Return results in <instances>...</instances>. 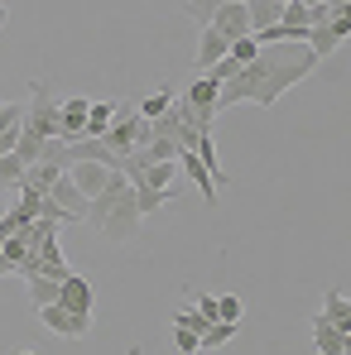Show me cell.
<instances>
[{
    "label": "cell",
    "instance_id": "obj_28",
    "mask_svg": "<svg viewBox=\"0 0 351 355\" xmlns=\"http://www.w3.org/2000/svg\"><path fill=\"white\" fill-rule=\"evenodd\" d=\"M44 144H49V139H34V135H24V130H19V144H15V154H19L24 164H39V159H44Z\"/></svg>",
    "mask_w": 351,
    "mask_h": 355
},
{
    "label": "cell",
    "instance_id": "obj_33",
    "mask_svg": "<svg viewBox=\"0 0 351 355\" xmlns=\"http://www.w3.org/2000/svg\"><path fill=\"white\" fill-rule=\"evenodd\" d=\"M236 72H240V62H231V58H222V62H212V67H207V77H212V82H231Z\"/></svg>",
    "mask_w": 351,
    "mask_h": 355
},
{
    "label": "cell",
    "instance_id": "obj_19",
    "mask_svg": "<svg viewBox=\"0 0 351 355\" xmlns=\"http://www.w3.org/2000/svg\"><path fill=\"white\" fill-rule=\"evenodd\" d=\"M337 49H342V39H337L332 19H327V24H313V29H308V53H313L318 62H327L332 53H337Z\"/></svg>",
    "mask_w": 351,
    "mask_h": 355
},
{
    "label": "cell",
    "instance_id": "obj_37",
    "mask_svg": "<svg viewBox=\"0 0 351 355\" xmlns=\"http://www.w3.org/2000/svg\"><path fill=\"white\" fill-rule=\"evenodd\" d=\"M125 355H140V346H130V351H125Z\"/></svg>",
    "mask_w": 351,
    "mask_h": 355
},
{
    "label": "cell",
    "instance_id": "obj_20",
    "mask_svg": "<svg viewBox=\"0 0 351 355\" xmlns=\"http://www.w3.org/2000/svg\"><path fill=\"white\" fill-rule=\"evenodd\" d=\"M323 312H327V322H332L342 336H351V297L342 293V288H327V297H323Z\"/></svg>",
    "mask_w": 351,
    "mask_h": 355
},
{
    "label": "cell",
    "instance_id": "obj_17",
    "mask_svg": "<svg viewBox=\"0 0 351 355\" xmlns=\"http://www.w3.org/2000/svg\"><path fill=\"white\" fill-rule=\"evenodd\" d=\"M227 49H231V44H227L212 24H202V34H197V72H207L212 62H222V58H227Z\"/></svg>",
    "mask_w": 351,
    "mask_h": 355
},
{
    "label": "cell",
    "instance_id": "obj_30",
    "mask_svg": "<svg viewBox=\"0 0 351 355\" xmlns=\"http://www.w3.org/2000/svg\"><path fill=\"white\" fill-rule=\"evenodd\" d=\"M217 312H222V322H240V317H245V302L236 293H222L217 297Z\"/></svg>",
    "mask_w": 351,
    "mask_h": 355
},
{
    "label": "cell",
    "instance_id": "obj_1",
    "mask_svg": "<svg viewBox=\"0 0 351 355\" xmlns=\"http://www.w3.org/2000/svg\"><path fill=\"white\" fill-rule=\"evenodd\" d=\"M313 72H318V58L308 53V44L260 49V58L245 62L231 82H222L217 111H231V106H275L284 92H293L298 82H308Z\"/></svg>",
    "mask_w": 351,
    "mask_h": 355
},
{
    "label": "cell",
    "instance_id": "obj_6",
    "mask_svg": "<svg viewBox=\"0 0 351 355\" xmlns=\"http://www.w3.org/2000/svg\"><path fill=\"white\" fill-rule=\"evenodd\" d=\"M34 317H39L54 336H63V341H82V336L92 331V317H77V312H67V307H58V302H54V307H39Z\"/></svg>",
    "mask_w": 351,
    "mask_h": 355
},
{
    "label": "cell",
    "instance_id": "obj_29",
    "mask_svg": "<svg viewBox=\"0 0 351 355\" xmlns=\"http://www.w3.org/2000/svg\"><path fill=\"white\" fill-rule=\"evenodd\" d=\"M174 327H188V331H197V336H202V331H207L212 322H207V317H202L197 307H178V312H174Z\"/></svg>",
    "mask_w": 351,
    "mask_h": 355
},
{
    "label": "cell",
    "instance_id": "obj_22",
    "mask_svg": "<svg viewBox=\"0 0 351 355\" xmlns=\"http://www.w3.org/2000/svg\"><path fill=\"white\" fill-rule=\"evenodd\" d=\"M130 187H135V182H130ZM174 197H178V187H174V192H154V187H135V202H140V216H145V221H149V216H159V211H164V207H169Z\"/></svg>",
    "mask_w": 351,
    "mask_h": 355
},
{
    "label": "cell",
    "instance_id": "obj_36",
    "mask_svg": "<svg viewBox=\"0 0 351 355\" xmlns=\"http://www.w3.org/2000/svg\"><path fill=\"white\" fill-rule=\"evenodd\" d=\"M327 5H351V0H327Z\"/></svg>",
    "mask_w": 351,
    "mask_h": 355
},
{
    "label": "cell",
    "instance_id": "obj_14",
    "mask_svg": "<svg viewBox=\"0 0 351 355\" xmlns=\"http://www.w3.org/2000/svg\"><path fill=\"white\" fill-rule=\"evenodd\" d=\"M49 197L58 202V207L67 211V216H72V221H87V207H92V202H87V197L77 192V182H72L67 173H63L58 182H54V192H49Z\"/></svg>",
    "mask_w": 351,
    "mask_h": 355
},
{
    "label": "cell",
    "instance_id": "obj_10",
    "mask_svg": "<svg viewBox=\"0 0 351 355\" xmlns=\"http://www.w3.org/2000/svg\"><path fill=\"white\" fill-rule=\"evenodd\" d=\"M111 173H116V168H106V164H72V168H67V178L77 182V192H82L87 202L106 192V182H111Z\"/></svg>",
    "mask_w": 351,
    "mask_h": 355
},
{
    "label": "cell",
    "instance_id": "obj_26",
    "mask_svg": "<svg viewBox=\"0 0 351 355\" xmlns=\"http://www.w3.org/2000/svg\"><path fill=\"white\" fill-rule=\"evenodd\" d=\"M24 159L19 154H0V187H19V178H24Z\"/></svg>",
    "mask_w": 351,
    "mask_h": 355
},
{
    "label": "cell",
    "instance_id": "obj_23",
    "mask_svg": "<svg viewBox=\"0 0 351 355\" xmlns=\"http://www.w3.org/2000/svg\"><path fill=\"white\" fill-rule=\"evenodd\" d=\"M174 101H178V92H174V87H159L154 96H140V101H135V111H140L145 120H159L164 111H169V106H174Z\"/></svg>",
    "mask_w": 351,
    "mask_h": 355
},
{
    "label": "cell",
    "instance_id": "obj_40",
    "mask_svg": "<svg viewBox=\"0 0 351 355\" xmlns=\"http://www.w3.org/2000/svg\"><path fill=\"white\" fill-rule=\"evenodd\" d=\"M279 5H289V0H279Z\"/></svg>",
    "mask_w": 351,
    "mask_h": 355
},
{
    "label": "cell",
    "instance_id": "obj_7",
    "mask_svg": "<svg viewBox=\"0 0 351 355\" xmlns=\"http://www.w3.org/2000/svg\"><path fill=\"white\" fill-rule=\"evenodd\" d=\"M87 116H92V96H67L58 101V139H87Z\"/></svg>",
    "mask_w": 351,
    "mask_h": 355
},
{
    "label": "cell",
    "instance_id": "obj_2",
    "mask_svg": "<svg viewBox=\"0 0 351 355\" xmlns=\"http://www.w3.org/2000/svg\"><path fill=\"white\" fill-rule=\"evenodd\" d=\"M87 226H97V236L106 240V245H130V240L140 236L145 216H140L135 187H130V178H125V173H111L106 192L92 197V207H87Z\"/></svg>",
    "mask_w": 351,
    "mask_h": 355
},
{
    "label": "cell",
    "instance_id": "obj_35",
    "mask_svg": "<svg viewBox=\"0 0 351 355\" xmlns=\"http://www.w3.org/2000/svg\"><path fill=\"white\" fill-rule=\"evenodd\" d=\"M10 274H15V264H10V259H5V250H0V279H10Z\"/></svg>",
    "mask_w": 351,
    "mask_h": 355
},
{
    "label": "cell",
    "instance_id": "obj_25",
    "mask_svg": "<svg viewBox=\"0 0 351 355\" xmlns=\"http://www.w3.org/2000/svg\"><path fill=\"white\" fill-rule=\"evenodd\" d=\"M227 341H236V322H222V317H217V322L202 331V351H222Z\"/></svg>",
    "mask_w": 351,
    "mask_h": 355
},
{
    "label": "cell",
    "instance_id": "obj_3",
    "mask_svg": "<svg viewBox=\"0 0 351 355\" xmlns=\"http://www.w3.org/2000/svg\"><path fill=\"white\" fill-rule=\"evenodd\" d=\"M24 135L34 139H54L58 135V96L49 87V77L29 82V101H24Z\"/></svg>",
    "mask_w": 351,
    "mask_h": 355
},
{
    "label": "cell",
    "instance_id": "obj_16",
    "mask_svg": "<svg viewBox=\"0 0 351 355\" xmlns=\"http://www.w3.org/2000/svg\"><path fill=\"white\" fill-rule=\"evenodd\" d=\"M58 178H63L58 164H44V159H39V164H29V168H24V178H19V192H39V197H49Z\"/></svg>",
    "mask_w": 351,
    "mask_h": 355
},
{
    "label": "cell",
    "instance_id": "obj_41",
    "mask_svg": "<svg viewBox=\"0 0 351 355\" xmlns=\"http://www.w3.org/2000/svg\"><path fill=\"white\" fill-rule=\"evenodd\" d=\"M0 106H5V101H0Z\"/></svg>",
    "mask_w": 351,
    "mask_h": 355
},
{
    "label": "cell",
    "instance_id": "obj_9",
    "mask_svg": "<svg viewBox=\"0 0 351 355\" xmlns=\"http://www.w3.org/2000/svg\"><path fill=\"white\" fill-rule=\"evenodd\" d=\"M58 307L77 312V317H92V307H97V293H92V284H87L82 274H67V279H63V293H58Z\"/></svg>",
    "mask_w": 351,
    "mask_h": 355
},
{
    "label": "cell",
    "instance_id": "obj_34",
    "mask_svg": "<svg viewBox=\"0 0 351 355\" xmlns=\"http://www.w3.org/2000/svg\"><path fill=\"white\" fill-rule=\"evenodd\" d=\"M193 307H197L207 322H217V317H222V312H217V297H212V293H193Z\"/></svg>",
    "mask_w": 351,
    "mask_h": 355
},
{
    "label": "cell",
    "instance_id": "obj_38",
    "mask_svg": "<svg viewBox=\"0 0 351 355\" xmlns=\"http://www.w3.org/2000/svg\"><path fill=\"white\" fill-rule=\"evenodd\" d=\"M303 5H323V0H303Z\"/></svg>",
    "mask_w": 351,
    "mask_h": 355
},
{
    "label": "cell",
    "instance_id": "obj_27",
    "mask_svg": "<svg viewBox=\"0 0 351 355\" xmlns=\"http://www.w3.org/2000/svg\"><path fill=\"white\" fill-rule=\"evenodd\" d=\"M227 58H231V62H240V67H245V62H255V58H260V39H255V34L236 39L231 49H227Z\"/></svg>",
    "mask_w": 351,
    "mask_h": 355
},
{
    "label": "cell",
    "instance_id": "obj_11",
    "mask_svg": "<svg viewBox=\"0 0 351 355\" xmlns=\"http://www.w3.org/2000/svg\"><path fill=\"white\" fill-rule=\"evenodd\" d=\"M308 336H313V351H318V355H347L342 331L327 322V312H313V317H308Z\"/></svg>",
    "mask_w": 351,
    "mask_h": 355
},
{
    "label": "cell",
    "instance_id": "obj_24",
    "mask_svg": "<svg viewBox=\"0 0 351 355\" xmlns=\"http://www.w3.org/2000/svg\"><path fill=\"white\" fill-rule=\"evenodd\" d=\"M24 284H29V307H34V312H39V307H54L58 293H63L58 279H24Z\"/></svg>",
    "mask_w": 351,
    "mask_h": 355
},
{
    "label": "cell",
    "instance_id": "obj_39",
    "mask_svg": "<svg viewBox=\"0 0 351 355\" xmlns=\"http://www.w3.org/2000/svg\"><path fill=\"white\" fill-rule=\"evenodd\" d=\"M19 355H39V351H19Z\"/></svg>",
    "mask_w": 351,
    "mask_h": 355
},
{
    "label": "cell",
    "instance_id": "obj_13",
    "mask_svg": "<svg viewBox=\"0 0 351 355\" xmlns=\"http://www.w3.org/2000/svg\"><path fill=\"white\" fill-rule=\"evenodd\" d=\"M19 130H24V101H5L0 106V154H15Z\"/></svg>",
    "mask_w": 351,
    "mask_h": 355
},
{
    "label": "cell",
    "instance_id": "obj_31",
    "mask_svg": "<svg viewBox=\"0 0 351 355\" xmlns=\"http://www.w3.org/2000/svg\"><path fill=\"white\" fill-rule=\"evenodd\" d=\"M174 346L183 355H197V351H202V336H197V331H188V327H174Z\"/></svg>",
    "mask_w": 351,
    "mask_h": 355
},
{
    "label": "cell",
    "instance_id": "obj_8",
    "mask_svg": "<svg viewBox=\"0 0 351 355\" xmlns=\"http://www.w3.org/2000/svg\"><path fill=\"white\" fill-rule=\"evenodd\" d=\"M178 173H188V178H193V187H197V197H202L207 207H217V192H222V187H217V178L207 173V164H202L193 149L178 154Z\"/></svg>",
    "mask_w": 351,
    "mask_h": 355
},
{
    "label": "cell",
    "instance_id": "obj_21",
    "mask_svg": "<svg viewBox=\"0 0 351 355\" xmlns=\"http://www.w3.org/2000/svg\"><path fill=\"white\" fill-rule=\"evenodd\" d=\"M245 15H250V34H255V29L279 24V19H284V5H279V0H245Z\"/></svg>",
    "mask_w": 351,
    "mask_h": 355
},
{
    "label": "cell",
    "instance_id": "obj_4",
    "mask_svg": "<svg viewBox=\"0 0 351 355\" xmlns=\"http://www.w3.org/2000/svg\"><path fill=\"white\" fill-rule=\"evenodd\" d=\"M217 96H222V82H212L207 72H197L193 82H188V92H178V101H183V111L188 120L202 130V135H212V125H217Z\"/></svg>",
    "mask_w": 351,
    "mask_h": 355
},
{
    "label": "cell",
    "instance_id": "obj_12",
    "mask_svg": "<svg viewBox=\"0 0 351 355\" xmlns=\"http://www.w3.org/2000/svg\"><path fill=\"white\" fill-rule=\"evenodd\" d=\"M212 29H217L227 44L245 39V34H250V15H245V5H222V10L212 15Z\"/></svg>",
    "mask_w": 351,
    "mask_h": 355
},
{
    "label": "cell",
    "instance_id": "obj_15",
    "mask_svg": "<svg viewBox=\"0 0 351 355\" xmlns=\"http://www.w3.org/2000/svg\"><path fill=\"white\" fill-rule=\"evenodd\" d=\"M135 187H154V192H174L178 187V159L174 164H149V168H140V173H130Z\"/></svg>",
    "mask_w": 351,
    "mask_h": 355
},
{
    "label": "cell",
    "instance_id": "obj_18",
    "mask_svg": "<svg viewBox=\"0 0 351 355\" xmlns=\"http://www.w3.org/2000/svg\"><path fill=\"white\" fill-rule=\"evenodd\" d=\"M120 116V101H106V96H92V116H87V139H106L111 120Z\"/></svg>",
    "mask_w": 351,
    "mask_h": 355
},
{
    "label": "cell",
    "instance_id": "obj_5",
    "mask_svg": "<svg viewBox=\"0 0 351 355\" xmlns=\"http://www.w3.org/2000/svg\"><path fill=\"white\" fill-rule=\"evenodd\" d=\"M116 159H125V154H135L140 144H149V120L135 111V101H120V116L111 120V130H106V139H101Z\"/></svg>",
    "mask_w": 351,
    "mask_h": 355
},
{
    "label": "cell",
    "instance_id": "obj_32",
    "mask_svg": "<svg viewBox=\"0 0 351 355\" xmlns=\"http://www.w3.org/2000/svg\"><path fill=\"white\" fill-rule=\"evenodd\" d=\"M279 24H293V29H308V5H303V0H289V5H284V19H279Z\"/></svg>",
    "mask_w": 351,
    "mask_h": 355
}]
</instances>
